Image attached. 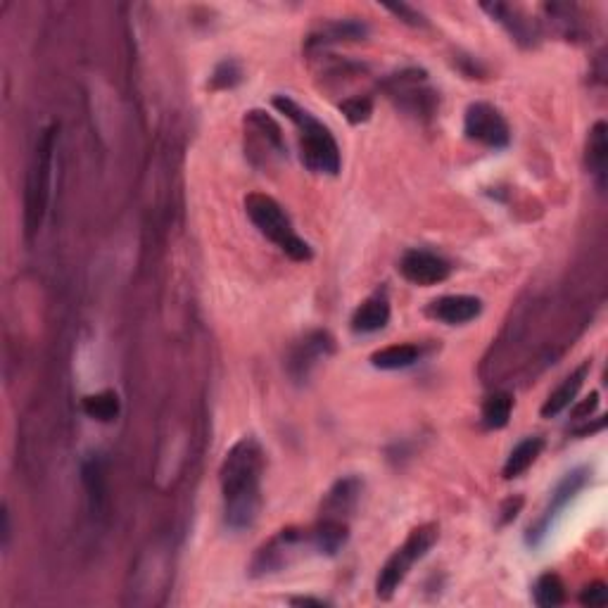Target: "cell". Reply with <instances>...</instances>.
Wrapping results in <instances>:
<instances>
[{"label": "cell", "mask_w": 608, "mask_h": 608, "mask_svg": "<svg viewBox=\"0 0 608 608\" xmlns=\"http://www.w3.org/2000/svg\"><path fill=\"white\" fill-rule=\"evenodd\" d=\"M264 464V449L252 435L240 437L221 461L219 483L228 530L243 532L255 525L262 506Z\"/></svg>", "instance_id": "cell-1"}, {"label": "cell", "mask_w": 608, "mask_h": 608, "mask_svg": "<svg viewBox=\"0 0 608 608\" xmlns=\"http://www.w3.org/2000/svg\"><path fill=\"white\" fill-rule=\"evenodd\" d=\"M274 107L290 119L300 131V152L304 167L316 174L335 176L340 171V148L328 126H323L312 112L304 110L288 95H276Z\"/></svg>", "instance_id": "cell-2"}, {"label": "cell", "mask_w": 608, "mask_h": 608, "mask_svg": "<svg viewBox=\"0 0 608 608\" xmlns=\"http://www.w3.org/2000/svg\"><path fill=\"white\" fill-rule=\"evenodd\" d=\"M245 212L257 231L293 262H309L314 257L312 247H309L307 240L297 236L288 214L283 212V207L271 195L250 193L245 198Z\"/></svg>", "instance_id": "cell-3"}, {"label": "cell", "mask_w": 608, "mask_h": 608, "mask_svg": "<svg viewBox=\"0 0 608 608\" xmlns=\"http://www.w3.org/2000/svg\"><path fill=\"white\" fill-rule=\"evenodd\" d=\"M55 126L43 131L38 141L27 176V193H24V228L27 240H34L38 228L43 224L50 198V176H53V152H55Z\"/></svg>", "instance_id": "cell-4"}, {"label": "cell", "mask_w": 608, "mask_h": 608, "mask_svg": "<svg viewBox=\"0 0 608 608\" xmlns=\"http://www.w3.org/2000/svg\"><path fill=\"white\" fill-rule=\"evenodd\" d=\"M440 540V530L435 523H423L409 532V537L404 540L402 547L392 551V556L383 563L378 578H376V594L378 599L388 601L395 597V592L407 580L411 568L416 566L430 549L435 547V542Z\"/></svg>", "instance_id": "cell-5"}, {"label": "cell", "mask_w": 608, "mask_h": 608, "mask_svg": "<svg viewBox=\"0 0 608 608\" xmlns=\"http://www.w3.org/2000/svg\"><path fill=\"white\" fill-rule=\"evenodd\" d=\"M589 480H592V468L589 466H578L573 468V471H568L563 478L556 483L554 490L549 494V502L544 506V511L540 513V518H537L535 523L530 525L528 530H525V544L528 547H540V544L547 540V535L551 532V525H554L556 518L561 516L563 509L573 502L578 494L585 490Z\"/></svg>", "instance_id": "cell-6"}, {"label": "cell", "mask_w": 608, "mask_h": 608, "mask_svg": "<svg viewBox=\"0 0 608 608\" xmlns=\"http://www.w3.org/2000/svg\"><path fill=\"white\" fill-rule=\"evenodd\" d=\"M304 544L312 547L309 540V530L304 528H285L276 532L269 542H264L262 547L255 551L250 563V575L252 578H266V575L281 573L297 559V554L304 549Z\"/></svg>", "instance_id": "cell-7"}, {"label": "cell", "mask_w": 608, "mask_h": 608, "mask_svg": "<svg viewBox=\"0 0 608 608\" xmlns=\"http://www.w3.org/2000/svg\"><path fill=\"white\" fill-rule=\"evenodd\" d=\"M464 133L468 141L485 145L490 150H504L511 143L509 122L497 107L490 103L468 105L464 117Z\"/></svg>", "instance_id": "cell-8"}, {"label": "cell", "mask_w": 608, "mask_h": 608, "mask_svg": "<svg viewBox=\"0 0 608 608\" xmlns=\"http://www.w3.org/2000/svg\"><path fill=\"white\" fill-rule=\"evenodd\" d=\"M385 91H388L392 100H397V105L402 110L416 114V117L418 114L430 117L435 112L437 95L428 86V76L423 69H404V72L390 76L385 81Z\"/></svg>", "instance_id": "cell-9"}, {"label": "cell", "mask_w": 608, "mask_h": 608, "mask_svg": "<svg viewBox=\"0 0 608 608\" xmlns=\"http://www.w3.org/2000/svg\"><path fill=\"white\" fill-rule=\"evenodd\" d=\"M335 352V340L328 331H312L297 342L288 357V373L295 383H304L323 359Z\"/></svg>", "instance_id": "cell-10"}, {"label": "cell", "mask_w": 608, "mask_h": 608, "mask_svg": "<svg viewBox=\"0 0 608 608\" xmlns=\"http://www.w3.org/2000/svg\"><path fill=\"white\" fill-rule=\"evenodd\" d=\"M399 274L407 278L409 283L430 288V285L445 283L452 274V266L445 257L416 247V250L404 252L402 259H399Z\"/></svg>", "instance_id": "cell-11"}, {"label": "cell", "mask_w": 608, "mask_h": 608, "mask_svg": "<svg viewBox=\"0 0 608 608\" xmlns=\"http://www.w3.org/2000/svg\"><path fill=\"white\" fill-rule=\"evenodd\" d=\"M480 8H483L494 22L502 24L518 46H537V41H540V29H537V22H532L521 8H513V5L506 3H483Z\"/></svg>", "instance_id": "cell-12"}, {"label": "cell", "mask_w": 608, "mask_h": 608, "mask_svg": "<svg viewBox=\"0 0 608 608\" xmlns=\"http://www.w3.org/2000/svg\"><path fill=\"white\" fill-rule=\"evenodd\" d=\"M428 314L447 326H464L483 314V302L473 295H445L430 302Z\"/></svg>", "instance_id": "cell-13"}, {"label": "cell", "mask_w": 608, "mask_h": 608, "mask_svg": "<svg viewBox=\"0 0 608 608\" xmlns=\"http://www.w3.org/2000/svg\"><path fill=\"white\" fill-rule=\"evenodd\" d=\"M366 36H369V24L359 22V19H335V22H326L323 27L309 34L307 50H321L328 46H338V43L364 41Z\"/></svg>", "instance_id": "cell-14"}, {"label": "cell", "mask_w": 608, "mask_h": 608, "mask_svg": "<svg viewBox=\"0 0 608 608\" xmlns=\"http://www.w3.org/2000/svg\"><path fill=\"white\" fill-rule=\"evenodd\" d=\"M589 371H592V361H589V359L582 361V364L575 371H570L568 376L563 378L559 385H556V390H551L549 397L544 399L540 414L544 418H554V416L563 414V411H566L568 407H573L575 397H578L582 385H585Z\"/></svg>", "instance_id": "cell-15"}, {"label": "cell", "mask_w": 608, "mask_h": 608, "mask_svg": "<svg viewBox=\"0 0 608 608\" xmlns=\"http://www.w3.org/2000/svg\"><path fill=\"white\" fill-rule=\"evenodd\" d=\"M361 490H364V483H361L357 475L340 478L338 483L326 492V497H323L321 516L342 518V521H347V516L354 511V506L359 504Z\"/></svg>", "instance_id": "cell-16"}, {"label": "cell", "mask_w": 608, "mask_h": 608, "mask_svg": "<svg viewBox=\"0 0 608 608\" xmlns=\"http://www.w3.org/2000/svg\"><path fill=\"white\" fill-rule=\"evenodd\" d=\"M350 323H352V331L361 335L383 331V328L390 323L388 293H385V290H378V293L366 297V300L354 309Z\"/></svg>", "instance_id": "cell-17"}, {"label": "cell", "mask_w": 608, "mask_h": 608, "mask_svg": "<svg viewBox=\"0 0 608 608\" xmlns=\"http://www.w3.org/2000/svg\"><path fill=\"white\" fill-rule=\"evenodd\" d=\"M309 540H312V549L323 556L340 554L350 540V523L342 521V518L321 516L316 525L309 528Z\"/></svg>", "instance_id": "cell-18"}, {"label": "cell", "mask_w": 608, "mask_h": 608, "mask_svg": "<svg viewBox=\"0 0 608 608\" xmlns=\"http://www.w3.org/2000/svg\"><path fill=\"white\" fill-rule=\"evenodd\" d=\"M606 167H608V126L606 122H597L592 126L587 138V169L597 181V188H606Z\"/></svg>", "instance_id": "cell-19"}, {"label": "cell", "mask_w": 608, "mask_h": 608, "mask_svg": "<svg viewBox=\"0 0 608 608\" xmlns=\"http://www.w3.org/2000/svg\"><path fill=\"white\" fill-rule=\"evenodd\" d=\"M245 126L250 133H257L259 145H262V148L274 150L278 157H283L285 152H288V148H285V141H283L281 126H278L266 112L250 110L245 114Z\"/></svg>", "instance_id": "cell-20"}, {"label": "cell", "mask_w": 608, "mask_h": 608, "mask_svg": "<svg viewBox=\"0 0 608 608\" xmlns=\"http://www.w3.org/2000/svg\"><path fill=\"white\" fill-rule=\"evenodd\" d=\"M421 347L414 342H404V345H390L383 350L371 354V366L380 371H399L414 366L421 359Z\"/></svg>", "instance_id": "cell-21"}, {"label": "cell", "mask_w": 608, "mask_h": 608, "mask_svg": "<svg viewBox=\"0 0 608 608\" xmlns=\"http://www.w3.org/2000/svg\"><path fill=\"white\" fill-rule=\"evenodd\" d=\"M542 449H544V440L540 435H530L518 442V445L511 449L509 459H506V464L502 468L504 480H513L528 471V468L537 461V456L542 454Z\"/></svg>", "instance_id": "cell-22"}, {"label": "cell", "mask_w": 608, "mask_h": 608, "mask_svg": "<svg viewBox=\"0 0 608 608\" xmlns=\"http://www.w3.org/2000/svg\"><path fill=\"white\" fill-rule=\"evenodd\" d=\"M81 409L88 418L100 423H112L114 418L122 414V399L114 390H103V392H93V395H86L84 402H81Z\"/></svg>", "instance_id": "cell-23"}, {"label": "cell", "mask_w": 608, "mask_h": 608, "mask_svg": "<svg viewBox=\"0 0 608 608\" xmlns=\"http://www.w3.org/2000/svg\"><path fill=\"white\" fill-rule=\"evenodd\" d=\"M532 601L540 608H554L566 601V585H563L561 575L542 573L532 585Z\"/></svg>", "instance_id": "cell-24"}, {"label": "cell", "mask_w": 608, "mask_h": 608, "mask_svg": "<svg viewBox=\"0 0 608 608\" xmlns=\"http://www.w3.org/2000/svg\"><path fill=\"white\" fill-rule=\"evenodd\" d=\"M513 411V395L506 390L492 392L483 404V426L487 430H499L509 423Z\"/></svg>", "instance_id": "cell-25"}, {"label": "cell", "mask_w": 608, "mask_h": 608, "mask_svg": "<svg viewBox=\"0 0 608 608\" xmlns=\"http://www.w3.org/2000/svg\"><path fill=\"white\" fill-rule=\"evenodd\" d=\"M544 12L551 17V22L556 24V29L561 31L563 36L568 38H578L585 34L582 31V22L578 19V8L575 5H563V3H549L544 5Z\"/></svg>", "instance_id": "cell-26"}, {"label": "cell", "mask_w": 608, "mask_h": 608, "mask_svg": "<svg viewBox=\"0 0 608 608\" xmlns=\"http://www.w3.org/2000/svg\"><path fill=\"white\" fill-rule=\"evenodd\" d=\"M243 81V67L236 60H221L209 76V88L212 91H231Z\"/></svg>", "instance_id": "cell-27"}, {"label": "cell", "mask_w": 608, "mask_h": 608, "mask_svg": "<svg viewBox=\"0 0 608 608\" xmlns=\"http://www.w3.org/2000/svg\"><path fill=\"white\" fill-rule=\"evenodd\" d=\"M340 112L345 114V119L350 124L369 122L371 114H373V100L369 98V95H352V98L342 100Z\"/></svg>", "instance_id": "cell-28"}, {"label": "cell", "mask_w": 608, "mask_h": 608, "mask_svg": "<svg viewBox=\"0 0 608 608\" xmlns=\"http://www.w3.org/2000/svg\"><path fill=\"white\" fill-rule=\"evenodd\" d=\"M84 483L93 499V506H100V499H103L105 492V478H103V464H100L98 456H91V459L84 464Z\"/></svg>", "instance_id": "cell-29"}, {"label": "cell", "mask_w": 608, "mask_h": 608, "mask_svg": "<svg viewBox=\"0 0 608 608\" xmlns=\"http://www.w3.org/2000/svg\"><path fill=\"white\" fill-rule=\"evenodd\" d=\"M580 604L589 606V608H601L608 604V589L604 582H592V585H587L582 589L580 594Z\"/></svg>", "instance_id": "cell-30"}, {"label": "cell", "mask_w": 608, "mask_h": 608, "mask_svg": "<svg viewBox=\"0 0 608 608\" xmlns=\"http://www.w3.org/2000/svg\"><path fill=\"white\" fill-rule=\"evenodd\" d=\"M385 10L392 12V15L402 19V22L411 24V27H426V24H428V19L423 17L421 12H418L416 8H411V5H404V3H399V5H385Z\"/></svg>", "instance_id": "cell-31"}, {"label": "cell", "mask_w": 608, "mask_h": 608, "mask_svg": "<svg viewBox=\"0 0 608 608\" xmlns=\"http://www.w3.org/2000/svg\"><path fill=\"white\" fill-rule=\"evenodd\" d=\"M599 407V392H592L587 399H582L580 404H575L573 407V418L575 421H587L589 416L594 414V409Z\"/></svg>", "instance_id": "cell-32"}, {"label": "cell", "mask_w": 608, "mask_h": 608, "mask_svg": "<svg viewBox=\"0 0 608 608\" xmlns=\"http://www.w3.org/2000/svg\"><path fill=\"white\" fill-rule=\"evenodd\" d=\"M523 509V499L516 497V499H506L504 506H502V525L511 523L513 518L518 516V511Z\"/></svg>", "instance_id": "cell-33"}, {"label": "cell", "mask_w": 608, "mask_h": 608, "mask_svg": "<svg viewBox=\"0 0 608 608\" xmlns=\"http://www.w3.org/2000/svg\"><path fill=\"white\" fill-rule=\"evenodd\" d=\"M290 604L293 606H319V608L331 606L326 599H314V597H293L290 599Z\"/></svg>", "instance_id": "cell-34"}, {"label": "cell", "mask_w": 608, "mask_h": 608, "mask_svg": "<svg viewBox=\"0 0 608 608\" xmlns=\"http://www.w3.org/2000/svg\"><path fill=\"white\" fill-rule=\"evenodd\" d=\"M10 513H8V509H3V547L8 549V544H10Z\"/></svg>", "instance_id": "cell-35"}]
</instances>
